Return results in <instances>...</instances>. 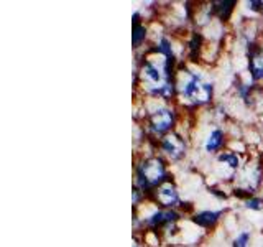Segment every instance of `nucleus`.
<instances>
[{
	"label": "nucleus",
	"instance_id": "nucleus-1",
	"mask_svg": "<svg viewBox=\"0 0 263 247\" xmlns=\"http://www.w3.org/2000/svg\"><path fill=\"white\" fill-rule=\"evenodd\" d=\"M176 102L184 109H199L212 102L214 97V83L206 79V74L199 69L179 66L176 68Z\"/></svg>",
	"mask_w": 263,
	"mask_h": 247
},
{
	"label": "nucleus",
	"instance_id": "nucleus-2",
	"mask_svg": "<svg viewBox=\"0 0 263 247\" xmlns=\"http://www.w3.org/2000/svg\"><path fill=\"white\" fill-rule=\"evenodd\" d=\"M145 109V127L148 138L152 140H160L166 134L176 130L179 120V112L176 104L160 101V99H147L143 104Z\"/></svg>",
	"mask_w": 263,
	"mask_h": 247
},
{
	"label": "nucleus",
	"instance_id": "nucleus-3",
	"mask_svg": "<svg viewBox=\"0 0 263 247\" xmlns=\"http://www.w3.org/2000/svg\"><path fill=\"white\" fill-rule=\"evenodd\" d=\"M168 180H171L168 161L160 154L142 155L138 160H135L133 186L138 188L147 198L152 196L153 191Z\"/></svg>",
	"mask_w": 263,
	"mask_h": 247
},
{
	"label": "nucleus",
	"instance_id": "nucleus-4",
	"mask_svg": "<svg viewBox=\"0 0 263 247\" xmlns=\"http://www.w3.org/2000/svg\"><path fill=\"white\" fill-rule=\"evenodd\" d=\"M234 191L239 196H253L263 183V161L262 158H250L234 177Z\"/></svg>",
	"mask_w": 263,
	"mask_h": 247
},
{
	"label": "nucleus",
	"instance_id": "nucleus-5",
	"mask_svg": "<svg viewBox=\"0 0 263 247\" xmlns=\"http://www.w3.org/2000/svg\"><path fill=\"white\" fill-rule=\"evenodd\" d=\"M156 148L160 150V155L166 161L178 163V161H181L188 155L189 145H188V138L176 129L173 132L166 134L165 137H161L156 142Z\"/></svg>",
	"mask_w": 263,
	"mask_h": 247
},
{
	"label": "nucleus",
	"instance_id": "nucleus-6",
	"mask_svg": "<svg viewBox=\"0 0 263 247\" xmlns=\"http://www.w3.org/2000/svg\"><path fill=\"white\" fill-rule=\"evenodd\" d=\"M148 200L165 209H179L181 206H183L179 190L173 180H168V181L158 186Z\"/></svg>",
	"mask_w": 263,
	"mask_h": 247
},
{
	"label": "nucleus",
	"instance_id": "nucleus-7",
	"mask_svg": "<svg viewBox=\"0 0 263 247\" xmlns=\"http://www.w3.org/2000/svg\"><path fill=\"white\" fill-rule=\"evenodd\" d=\"M217 170H219V178L220 180H234L235 173L242 168L243 160L240 154H237L232 148H225L219 155L216 157Z\"/></svg>",
	"mask_w": 263,
	"mask_h": 247
},
{
	"label": "nucleus",
	"instance_id": "nucleus-8",
	"mask_svg": "<svg viewBox=\"0 0 263 247\" xmlns=\"http://www.w3.org/2000/svg\"><path fill=\"white\" fill-rule=\"evenodd\" d=\"M229 143L227 132L220 127H212L209 132L206 134V137L202 138V150L206 155H219L222 148L225 150V145Z\"/></svg>",
	"mask_w": 263,
	"mask_h": 247
},
{
	"label": "nucleus",
	"instance_id": "nucleus-9",
	"mask_svg": "<svg viewBox=\"0 0 263 247\" xmlns=\"http://www.w3.org/2000/svg\"><path fill=\"white\" fill-rule=\"evenodd\" d=\"M248 74L252 83L263 81V49L257 43L248 48Z\"/></svg>",
	"mask_w": 263,
	"mask_h": 247
},
{
	"label": "nucleus",
	"instance_id": "nucleus-10",
	"mask_svg": "<svg viewBox=\"0 0 263 247\" xmlns=\"http://www.w3.org/2000/svg\"><path fill=\"white\" fill-rule=\"evenodd\" d=\"M224 216V209H202L194 213L191 221L201 229H212Z\"/></svg>",
	"mask_w": 263,
	"mask_h": 247
},
{
	"label": "nucleus",
	"instance_id": "nucleus-11",
	"mask_svg": "<svg viewBox=\"0 0 263 247\" xmlns=\"http://www.w3.org/2000/svg\"><path fill=\"white\" fill-rule=\"evenodd\" d=\"M237 7V0H219V2H212V8H214L216 19L225 23L232 19V13Z\"/></svg>",
	"mask_w": 263,
	"mask_h": 247
},
{
	"label": "nucleus",
	"instance_id": "nucleus-12",
	"mask_svg": "<svg viewBox=\"0 0 263 247\" xmlns=\"http://www.w3.org/2000/svg\"><path fill=\"white\" fill-rule=\"evenodd\" d=\"M148 26L143 23V22H140V23H133L132 26V46L133 49H138L145 46V43H147L148 40Z\"/></svg>",
	"mask_w": 263,
	"mask_h": 247
},
{
	"label": "nucleus",
	"instance_id": "nucleus-13",
	"mask_svg": "<svg viewBox=\"0 0 263 247\" xmlns=\"http://www.w3.org/2000/svg\"><path fill=\"white\" fill-rule=\"evenodd\" d=\"M252 246V232L248 229H242L237 232V236L234 237L232 247H250Z\"/></svg>",
	"mask_w": 263,
	"mask_h": 247
},
{
	"label": "nucleus",
	"instance_id": "nucleus-14",
	"mask_svg": "<svg viewBox=\"0 0 263 247\" xmlns=\"http://www.w3.org/2000/svg\"><path fill=\"white\" fill-rule=\"evenodd\" d=\"M243 208L248 211H255V213H260L263 211V198L260 196H248L247 200H243Z\"/></svg>",
	"mask_w": 263,
	"mask_h": 247
},
{
	"label": "nucleus",
	"instance_id": "nucleus-15",
	"mask_svg": "<svg viewBox=\"0 0 263 247\" xmlns=\"http://www.w3.org/2000/svg\"><path fill=\"white\" fill-rule=\"evenodd\" d=\"M245 8L252 13H262L263 12V0H248V2H245Z\"/></svg>",
	"mask_w": 263,
	"mask_h": 247
},
{
	"label": "nucleus",
	"instance_id": "nucleus-16",
	"mask_svg": "<svg viewBox=\"0 0 263 247\" xmlns=\"http://www.w3.org/2000/svg\"><path fill=\"white\" fill-rule=\"evenodd\" d=\"M255 247H263V242H258V246H255Z\"/></svg>",
	"mask_w": 263,
	"mask_h": 247
},
{
	"label": "nucleus",
	"instance_id": "nucleus-17",
	"mask_svg": "<svg viewBox=\"0 0 263 247\" xmlns=\"http://www.w3.org/2000/svg\"><path fill=\"white\" fill-rule=\"evenodd\" d=\"M262 15H263V12H262Z\"/></svg>",
	"mask_w": 263,
	"mask_h": 247
}]
</instances>
